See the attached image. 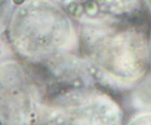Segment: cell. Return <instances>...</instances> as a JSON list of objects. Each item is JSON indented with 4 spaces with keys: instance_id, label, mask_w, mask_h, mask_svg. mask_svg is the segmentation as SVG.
<instances>
[{
    "instance_id": "6da1fadb",
    "label": "cell",
    "mask_w": 151,
    "mask_h": 125,
    "mask_svg": "<svg viewBox=\"0 0 151 125\" xmlns=\"http://www.w3.org/2000/svg\"><path fill=\"white\" fill-rule=\"evenodd\" d=\"M87 60L105 82L126 88L139 80L149 61V43L135 27L110 23L86 25L82 31Z\"/></svg>"
},
{
    "instance_id": "7a4b0ae2",
    "label": "cell",
    "mask_w": 151,
    "mask_h": 125,
    "mask_svg": "<svg viewBox=\"0 0 151 125\" xmlns=\"http://www.w3.org/2000/svg\"><path fill=\"white\" fill-rule=\"evenodd\" d=\"M20 29L23 52L33 62L59 61L76 43L70 21L52 6H34Z\"/></svg>"
},
{
    "instance_id": "3957f363",
    "label": "cell",
    "mask_w": 151,
    "mask_h": 125,
    "mask_svg": "<svg viewBox=\"0 0 151 125\" xmlns=\"http://www.w3.org/2000/svg\"><path fill=\"white\" fill-rule=\"evenodd\" d=\"M40 111L50 121L62 124H116L122 118L120 109L113 99L94 91L70 93Z\"/></svg>"
},
{
    "instance_id": "277c9868",
    "label": "cell",
    "mask_w": 151,
    "mask_h": 125,
    "mask_svg": "<svg viewBox=\"0 0 151 125\" xmlns=\"http://www.w3.org/2000/svg\"><path fill=\"white\" fill-rule=\"evenodd\" d=\"M132 104L141 110H151V78L146 79L134 91Z\"/></svg>"
},
{
    "instance_id": "5b68a950",
    "label": "cell",
    "mask_w": 151,
    "mask_h": 125,
    "mask_svg": "<svg viewBox=\"0 0 151 125\" xmlns=\"http://www.w3.org/2000/svg\"><path fill=\"white\" fill-rule=\"evenodd\" d=\"M130 124H151V111H145L137 115L131 120Z\"/></svg>"
},
{
    "instance_id": "8992f818",
    "label": "cell",
    "mask_w": 151,
    "mask_h": 125,
    "mask_svg": "<svg viewBox=\"0 0 151 125\" xmlns=\"http://www.w3.org/2000/svg\"><path fill=\"white\" fill-rule=\"evenodd\" d=\"M149 51H150V57H151V34H150V41H149Z\"/></svg>"
},
{
    "instance_id": "52a82bcc",
    "label": "cell",
    "mask_w": 151,
    "mask_h": 125,
    "mask_svg": "<svg viewBox=\"0 0 151 125\" xmlns=\"http://www.w3.org/2000/svg\"><path fill=\"white\" fill-rule=\"evenodd\" d=\"M150 3H151V0H150Z\"/></svg>"
}]
</instances>
